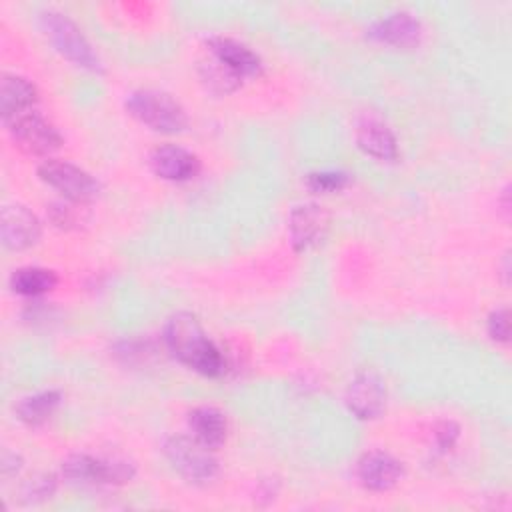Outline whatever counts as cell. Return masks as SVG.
I'll return each mask as SVG.
<instances>
[{
  "label": "cell",
  "mask_w": 512,
  "mask_h": 512,
  "mask_svg": "<svg viewBox=\"0 0 512 512\" xmlns=\"http://www.w3.org/2000/svg\"><path fill=\"white\" fill-rule=\"evenodd\" d=\"M200 78L216 94L234 92L242 84V78L214 56L212 60L200 62Z\"/></svg>",
  "instance_id": "obj_20"
},
{
  "label": "cell",
  "mask_w": 512,
  "mask_h": 512,
  "mask_svg": "<svg viewBox=\"0 0 512 512\" xmlns=\"http://www.w3.org/2000/svg\"><path fill=\"white\" fill-rule=\"evenodd\" d=\"M38 176L70 202L86 204L100 194V182L92 174L64 160H44L38 166Z\"/></svg>",
  "instance_id": "obj_5"
},
{
  "label": "cell",
  "mask_w": 512,
  "mask_h": 512,
  "mask_svg": "<svg viewBox=\"0 0 512 512\" xmlns=\"http://www.w3.org/2000/svg\"><path fill=\"white\" fill-rule=\"evenodd\" d=\"M404 470L402 464L388 452L382 450H370L360 456L356 462V476L360 484L372 492H384L394 488Z\"/></svg>",
  "instance_id": "obj_11"
},
{
  "label": "cell",
  "mask_w": 512,
  "mask_h": 512,
  "mask_svg": "<svg viewBox=\"0 0 512 512\" xmlns=\"http://www.w3.org/2000/svg\"><path fill=\"white\" fill-rule=\"evenodd\" d=\"M80 206L78 202H72V204H64V202H58V204H52L50 206V220L60 226V228H72L76 226L78 222H82V214H80Z\"/></svg>",
  "instance_id": "obj_23"
},
{
  "label": "cell",
  "mask_w": 512,
  "mask_h": 512,
  "mask_svg": "<svg viewBox=\"0 0 512 512\" xmlns=\"http://www.w3.org/2000/svg\"><path fill=\"white\" fill-rule=\"evenodd\" d=\"M126 112L144 126L162 134L180 132L188 124L184 108L170 94L150 88L134 90L126 98Z\"/></svg>",
  "instance_id": "obj_2"
},
{
  "label": "cell",
  "mask_w": 512,
  "mask_h": 512,
  "mask_svg": "<svg viewBox=\"0 0 512 512\" xmlns=\"http://www.w3.org/2000/svg\"><path fill=\"white\" fill-rule=\"evenodd\" d=\"M368 38L394 48H414L422 38V24L410 12H392L368 28Z\"/></svg>",
  "instance_id": "obj_10"
},
{
  "label": "cell",
  "mask_w": 512,
  "mask_h": 512,
  "mask_svg": "<svg viewBox=\"0 0 512 512\" xmlns=\"http://www.w3.org/2000/svg\"><path fill=\"white\" fill-rule=\"evenodd\" d=\"M306 184L312 192H336L348 184V174H344L340 170L312 172V174H308Z\"/></svg>",
  "instance_id": "obj_21"
},
{
  "label": "cell",
  "mask_w": 512,
  "mask_h": 512,
  "mask_svg": "<svg viewBox=\"0 0 512 512\" xmlns=\"http://www.w3.org/2000/svg\"><path fill=\"white\" fill-rule=\"evenodd\" d=\"M188 428L192 436L210 450L224 444L228 434V420L224 412L214 406H198L188 414Z\"/></svg>",
  "instance_id": "obj_17"
},
{
  "label": "cell",
  "mask_w": 512,
  "mask_h": 512,
  "mask_svg": "<svg viewBox=\"0 0 512 512\" xmlns=\"http://www.w3.org/2000/svg\"><path fill=\"white\" fill-rule=\"evenodd\" d=\"M62 474L68 480L86 484H124L134 478V466L116 458L70 454L62 462Z\"/></svg>",
  "instance_id": "obj_6"
},
{
  "label": "cell",
  "mask_w": 512,
  "mask_h": 512,
  "mask_svg": "<svg viewBox=\"0 0 512 512\" xmlns=\"http://www.w3.org/2000/svg\"><path fill=\"white\" fill-rule=\"evenodd\" d=\"M206 46L214 58H218L222 64H226L242 80L260 76L262 60L246 44H242L234 38H228V36H212L206 40Z\"/></svg>",
  "instance_id": "obj_14"
},
{
  "label": "cell",
  "mask_w": 512,
  "mask_h": 512,
  "mask_svg": "<svg viewBox=\"0 0 512 512\" xmlns=\"http://www.w3.org/2000/svg\"><path fill=\"white\" fill-rule=\"evenodd\" d=\"M62 394L58 390H42L36 394H30L22 398L16 404V416L28 426H40L44 424L60 406Z\"/></svg>",
  "instance_id": "obj_18"
},
{
  "label": "cell",
  "mask_w": 512,
  "mask_h": 512,
  "mask_svg": "<svg viewBox=\"0 0 512 512\" xmlns=\"http://www.w3.org/2000/svg\"><path fill=\"white\" fill-rule=\"evenodd\" d=\"M460 436V428L456 422L452 420H442L436 424L434 428V440H436V446L442 450V452H448L450 448H454L456 440Z\"/></svg>",
  "instance_id": "obj_25"
},
{
  "label": "cell",
  "mask_w": 512,
  "mask_h": 512,
  "mask_svg": "<svg viewBox=\"0 0 512 512\" xmlns=\"http://www.w3.org/2000/svg\"><path fill=\"white\" fill-rule=\"evenodd\" d=\"M40 220L32 210L22 204H8L2 208L0 216V236L2 244L10 250H24L38 242Z\"/></svg>",
  "instance_id": "obj_9"
},
{
  "label": "cell",
  "mask_w": 512,
  "mask_h": 512,
  "mask_svg": "<svg viewBox=\"0 0 512 512\" xmlns=\"http://www.w3.org/2000/svg\"><path fill=\"white\" fill-rule=\"evenodd\" d=\"M356 142L358 148L382 162H394L398 158V144L394 134L386 124L374 118H366L358 124L356 130Z\"/></svg>",
  "instance_id": "obj_15"
},
{
  "label": "cell",
  "mask_w": 512,
  "mask_h": 512,
  "mask_svg": "<svg viewBox=\"0 0 512 512\" xmlns=\"http://www.w3.org/2000/svg\"><path fill=\"white\" fill-rule=\"evenodd\" d=\"M14 144L26 154L46 156L62 146V136L52 122L38 112H24L8 122Z\"/></svg>",
  "instance_id": "obj_7"
},
{
  "label": "cell",
  "mask_w": 512,
  "mask_h": 512,
  "mask_svg": "<svg viewBox=\"0 0 512 512\" xmlns=\"http://www.w3.org/2000/svg\"><path fill=\"white\" fill-rule=\"evenodd\" d=\"M44 34L50 38L52 46L76 66L86 70H100V58L94 52L92 44L86 40L82 30L76 26L72 18L58 10H44L38 16Z\"/></svg>",
  "instance_id": "obj_3"
},
{
  "label": "cell",
  "mask_w": 512,
  "mask_h": 512,
  "mask_svg": "<svg viewBox=\"0 0 512 512\" xmlns=\"http://www.w3.org/2000/svg\"><path fill=\"white\" fill-rule=\"evenodd\" d=\"M20 468H22V460H20L18 454H14V452H4L2 454V472L6 476L16 474Z\"/></svg>",
  "instance_id": "obj_26"
},
{
  "label": "cell",
  "mask_w": 512,
  "mask_h": 512,
  "mask_svg": "<svg viewBox=\"0 0 512 512\" xmlns=\"http://www.w3.org/2000/svg\"><path fill=\"white\" fill-rule=\"evenodd\" d=\"M166 348L202 376H222L226 372V358L220 348L206 336L198 318L190 312H178L168 318L164 326Z\"/></svg>",
  "instance_id": "obj_1"
},
{
  "label": "cell",
  "mask_w": 512,
  "mask_h": 512,
  "mask_svg": "<svg viewBox=\"0 0 512 512\" xmlns=\"http://www.w3.org/2000/svg\"><path fill=\"white\" fill-rule=\"evenodd\" d=\"M58 278L52 270L40 266H24L12 272L10 286L16 294L22 296H40L50 292L56 286Z\"/></svg>",
  "instance_id": "obj_19"
},
{
  "label": "cell",
  "mask_w": 512,
  "mask_h": 512,
  "mask_svg": "<svg viewBox=\"0 0 512 512\" xmlns=\"http://www.w3.org/2000/svg\"><path fill=\"white\" fill-rule=\"evenodd\" d=\"M488 334L496 342H508L510 336V320H508V310L498 308L490 314L488 318Z\"/></svg>",
  "instance_id": "obj_24"
},
{
  "label": "cell",
  "mask_w": 512,
  "mask_h": 512,
  "mask_svg": "<svg viewBox=\"0 0 512 512\" xmlns=\"http://www.w3.org/2000/svg\"><path fill=\"white\" fill-rule=\"evenodd\" d=\"M346 406L360 420H372L386 406V386L382 378L370 370L358 372L346 388Z\"/></svg>",
  "instance_id": "obj_8"
},
{
  "label": "cell",
  "mask_w": 512,
  "mask_h": 512,
  "mask_svg": "<svg viewBox=\"0 0 512 512\" xmlns=\"http://www.w3.org/2000/svg\"><path fill=\"white\" fill-rule=\"evenodd\" d=\"M162 450L172 468L190 482H208L218 472V460L212 450L194 436H170Z\"/></svg>",
  "instance_id": "obj_4"
},
{
  "label": "cell",
  "mask_w": 512,
  "mask_h": 512,
  "mask_svg": "<svg viewBox=\"0 0 512 512\" xmlns=\"http://www.w3.org/2000/svg\"><path fill=\"white\" fill-rule=\"evenodd\" d=\"M54 490H56V478L52 474H36L24 484L22 496H26L28 502H40L50 498Z\"/></svg>",
  "instance_id": "obj_22"
},
{
  "label": "cell",
  "mask_w": 512,
  "mask_h": 512,
  "mask_svg": "<svg viewBox=\"0 0 512 512\" xmlns=\"http://www.w3.org/2000/svg\"><path fill=\"white\" fill-rule=\"evenodd\" d=\"M150 168L156 176L172 182H184L200 172V160L182 146L164 144L152 150Z\"/></svg>",
  "instance_id": "obj_13"
},
{
  "label": "cell",
  "mask_w": 512,
  "mask_h": 512,
  "mask_svg": "<svg viewBox=\"0 0 512 512\" xmlns=\"http://www.w3.org/2000/svg\"><path fill=\"white\" fill-rule=\"evenodd\" d=\"M328 228V214L322 206L308 202L300 204L290 212L288 232L296 252H304L314 246Z\"/></svg>",
  "instance_id": "obj_12"
},
{
  "label": "cell",
  "mask_w": 512,
  "mask_h": 512,
  "mask_svg": "<svg viewBox=\"0 0 512 512\" xmlns=\"http://www.w3.org/2000/svg\"><path fill=\"white\" fill-rule=\"evenodd\" d=\"M38 100V92L32 82L18 74H2L0 80V108L4 122L30 112V106Z\"/></svg>",
  "instance_id": "obj_16"
}]
</instances>
